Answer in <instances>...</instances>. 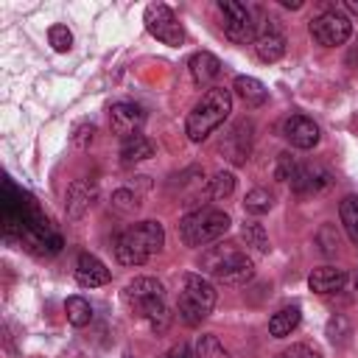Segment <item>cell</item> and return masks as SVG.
<instances>
[{"mask_svg": "<svg viewBox=\"0 0 358 358\" xmlns=\"http://www.w3.org/2000/svg\"><path fill=\"white\" fill-rule=\"evenodd\" d=\"M229 112H232V92L224 87H210L190 109L185 120V134L193 143H201L229 117Z\"/></svg>", "mask_w": 358, "mask_h": 358, "instance_id": "1", "label": "cell"}, {"mask_svg": "<svg viewBox=\"0 0 358 358\" xmlns=\"http://www.w3.org/2000/svg\"><path fill=\"white\" fill-rule=\"evenodd\" d=\"M165 243V229L159 221H140L123 229L115 238V255L123 266H143L148 257H154Z\"/></svg>", "mask_w": 358, "mask_h": 358, "instance_id": "2", "label": "cell"}, {"mask_svg": "<svg viewBox=\"0 0 358 358\" xmlns=\"http://www.w3.org/2000/svg\"><path fill=\"white\" fill-rule=\"evenodd\" d=\"M201 271L213 274L224 285H243L252 280L255 266L249 255H243L235 243H218L201 255Z\"/></svg>", "mask_w": 358, "mask_h": 358, "instance_id": "3", "label": "cell"}, {"mask_svg": "<svg viewBox=\"0 0 358 358\" xmlns=\"http://www.w3.org/2000/svg\"><path fill=\"white\" fill-rule=\"evenodd\" d=\"M229 215L224 210H215V207H199L193 213H187L182 221H179V238L187 243V246H204V243H213L218 241L227 229H229Z\"/></svg>", "mask_w": 358, "mask_h": 358, "instance_id": "4", "label": "cell"}, {"mask_svg": "<svg viewBox=\"0 0 358 358\" xmlns=\"http://www.w3.org/2000/svg\"><path fill=\"white\" fill-rule=\"evenodd\" d=\"M176 308H179V316H182L185 324H199L215 308V288H213V282L207 277H201V274H185Z\"/></svg>", "mask_w": 358, "mask_h": 358, "instance_id": "5", "label": "cell"}, {"mask_svg": "<svg viewBox=\"0 0 358 358\" xmlns=\"http://www.w3.org/2000/svg\"><path fill=\"white\" fill-rule=\"evenodd\" d=\"M218 11H221V28L224 34L238 42V45H246L257 36V22H252V11L238 3V0H221L218 3Z\"/></svg>", "mask_w": 358, "mask_h": 358, "instance_id": "6", "label": "cell"}, {"mask_svg": "<svg viewBox=\"0 0 358 358\" xmlns=\"http://www.w3.org/2000/svg\"><path fill=\"white\" fill-rule=\"evenodd\" d=\"M143 22L148 28L151 36H157L159 42L171 45V48H179L185 42V31H182V22L176 20V14L165 6V3H151L143 14Z\"/></svg>", "mask_w": 358, "mask_h": 358, "instance_id": "7", "label": "cell"}, {"mask_svg": "<svg viewBox=\"0 0 358 358\" xmlns=\"http://www.w3.org/2000/svg\"><path fill=\"white\" fill-rule=\"evenodd\" d=\"M352 34V22L347 14H341L338 8H330V11H322L319 17L310 20V36L324 45V48H336V45H344Z\"/></svg>", "mask_w": 358, "mask_h": 358, "instance_id": "8", "label": "cell"}, {"mask_svg": "<svg viewBox=\"0 0 358 358\" xmlns=\"http://www.w3.org/2000/svg\"><path fill=\"white\" fill-rule=\"evenodd\" d=\"M159 299H165V288H162V282L154 280V277H134V280L123 288V302H126L137 316H143V310L151 308V305L159 302Z\"/></svg>", "mask_w": 358, "mask_h": 358, "instance_id": "9", "label": "cell"}, {"mask_svg": "<svg viewBox=\"0 0 358 358\" xmlns=\"http://www.w3.org/2000/svg\"><path fill=\"white\" fill-rule=\"evenodd\" d=\"M255 53L266 64L282 59V53H285V36H282V31H280V25H277L274 17H263V25H260V31L255 36Z\"/></svg>", "mask_w": 358, "mask_h": 358, "instance_id": "10", "label": "cell"}, {"mask_svg": "<svg viewBox=\"0 0 358 358\" xmlns=\"http://www.w3.org/2000/svg\"><path fill=\"white\" fill-rule=\"evenodd\" d=\"M221 154L232 162V165H243L249 151H252V123L249 120H238L221 140Z\"/></svg>", "mask_w": 358, "mask_h": 358, "instance_id": "11", "label": "cell"}, {"mask_svg": "<svg viewBox=\"0 0 358 358\" xmlns=\"http://www.w3.org/2000/svg\"><path fill=\"white\" fill-rule=\"evenodd\" d=\"M143 123H145V112H143L137 103L120 101V103H115V106L109 109V126H112V131L120 134L123 140L131 137V134H140V126H143Z\"/></svg>", "mask_w": 358, "mask_h": 358, "instance_id": "12", "label": "cell"}, {"mask_svg": "<svg viewBox=\"0 0 358 358\" xmlns=\"http://www.w3.org/2000/svg\"><path fill=\"white\" fill-rule=\"evenodd\" d=\"M282 137L294 148H313L319 143V126L305 115H291L282 120Z\"/></svg>", "mask_w": 358, "mask_h": 358, "instance_id": "13", "label": "cell"}, {"mask_svg": "<svg viewBox=\"0 0 358 358\" xmlns=\"http://www.w3.org/2000/svg\"><path fill=\"white\" fill-rule=\"evenodd\" d=\"M330 185H333V176H330V171L322 168V165H299L296 173L291 176V187H294L299 196H305V193H322V190H327Z\"/></svg>", "mask_w": 358, "mask_h": 358, "instance_id": "14", "label": "cell"}, {"mask_svg": "<svg viewBox=\"0 0 358 358\" xmlns=\"http://www.w3.org/2000/svg\"><path fill=\"white\" fill-rule=\"evenodd\" d=\"M109 268L95 257V255H78V263H76V282L81 288H98V285H106L109 282Z\"/></svg>", "mask_w": 358, "mask_h": 358, "instance_id": "15", "label": "cell"}, {"mask_svg": "<svg viewBox=\"0 0 358 358\" xmlns=\"http://www.w3.org/2000/svg\"><path fill=\"white\" fill-rule=\"evenodd\" d=\"M187 67H190V76H193L196 87H210V84L221 76V62H218V56H213V53H207V50L193 53Z\"/></svg>", "mask_w": 358, "mask_h": 358, "instance_id": "16", "label": "cell"}, {"mask_svg": "<svg viewBox=\"0 0 358 358\" xmlns=\"http://www.w3.org/2000/svg\"><path fill=\"white\" fill-rule=\"evenodd\" d=\"M344 282H347V271L344 268H336V266L313 268L310 277H308V285L316 294H336V291L344 288Z\"/></svg>", "mask_w": 358, "mask_h": 358, "instance_id": "17", "label": "cell"}, {"mask_svg": "<svg viewBox=\"0 0 358 358\" xmlns=\"http://www.w3.org/2000/svg\"><path fill=\"white\" fill-rule=\"evenodd\" d=\"M92 199H95V185H90L87 179L73 182L70 190H67V215L70 218H81L90 210Z\"/></svg>", "mask_w": 358, "mask_h": 358, "instance_id": "18", "label": "cell"}, {"mask_svg": "<svg viewBox=\"0 0 358 358\" xmlns=\"http://www.w3.org/2000/svg\"><path fill=\"white\" fill-rule=\"evenodd\" d=\"M232 90L243 98V103H246V106H263V103H266V98H268L266 84H263V81H257V78H252V76H238V78H235V84H232Z\"/></svg>", "mask_w": 358, "mask_h": 358, "instance_id": "19", "label": "cell"}, {"mask_svg": "<svg viewBox=\"0 0 358 358\" xmlns=\"http://www.w3.org/2000/svg\"><path fill=\"white\" fill-rule=\"evenodd\" d=\"M148 157H154V143H151L145 134H131V137L123 140V145H120V159H123L126 165L143 162V159H148Z\"/></svg>", "mask_w": 358, "mask_h": 358, "instance_id": "20", "label": "cell"}, {"mask_svg": "<svg viewBox=\"0 0 358 358\" xmlns=\"http://www.w3.org/2000/svg\"><path fill=\"white\" fill-rule=\"evenodd\" d=\"M299 319H302V313H299L296 305L280 308V310L268 319V333H271L274 338H285V336H291V330L299 324Z\"/></svg>", "mask_w": 358, "mask_h": 358, "instance_id": "21", "label": "cell"}, {"mask_svg": "<svg viewBox=\"0 0 358 358\" xmlns=\"http://www.w3.org/2000/svg\"><path fill=\"white\" fill-rule=\"evenodd\" d=\"M338 213H341V224H344L347 238L358 249V196H344L338 204Z\"/></svg>", "mask_w": 358, "mask_h": 358, "instance_id": "22", "label": "cell"}, {"mask_svg": "<svg viewBox=\"0 0 358 358\" xmlns=\"http://www.w3.org/2000/svg\"><path fill=\"white\" fill-rule=\"evenodd\" d=\"M64 313H67V322H70L73 327H84V324H90V319H92V308H90V302H87L84 296H70V299L64 302Z\"/></svg>", "mask_w": 358, "mask_h": 358, "instance_id": "23", "label": "cell"}, {"mask_svg": "<svg viewBox=\"0 0 358 358\" xmlns=\"http://www.w3.org/2000/svg\"><path fill=\"white\" fill-rule=\"evenodd\" d=\"M243 207H246V213H252V215H263V213H268V210L274 207V196H271L266 187H255V190L246 193Z\"/></svg>", "mask_w": 358, "mask_h": 358, "instance_id": "24", "label": "cell"}, {"mask_svg": "<svg viewBox=\"0 0 358 358\" xmlns=\"http://www.w3.org/2000/svg\"><path fill=\"white\" fill-rule=\"evenodd\" d=\"M241 238L246 241V246H252L255 252H268L271 246H268V235H266V229L257 224V221H246L243 227H241Z\"/></svg>", "mask_w": 358, "mask_h": 358, "instance_id": "25", "label": "cell"}, {"mask_svg": "<svg viewBox=\"0 0 358 358\" xmlns=\"http://www.w3.org/2000/svg\"><path fill=\"white\" fill-rule=\"evenodd\" d=\"M140 319H145L154 333H165V330H168V322H171V313H168V308H165V299H159V302H154L151 308H145Z\"/></svg>", "mask_w": 358, "mask_h": 358, "instance_id": "26", "label": "cell"}, {"mask_svg": "<svg viewBox=\"0 0 358 358\" xmlns=\"http://www.w3.org/2000/svg\"><path fill=\"white\" fill-rule=\"evenodd\" d=\"M196 358H229V352L224 350V344L215 336H199L196 341Z\"/></svg>", "mask_w": 358, "mask_h": 358, "instance_id": "27", "label": "cell"}, {"mask_svg": "<svg viewBox=\"0 0 358 358\" xmlns=\"http://www.w3.org/2000/svg\"><path fill=\"white\" fill-rule=\"evenodd\" d=\"M232 190H235V176L229 171H218L210 179V196L213 199H227V196H232Z\"/></svg>", "mask_w": 358, "mask_h": 358, "instance_id": "28", "label": "cell"}, {"mask_svg": "<svg viewBox=\"0 0 358 358\" xmlns=\"http://www.w3.org/2000/svg\"><path fill=\"white\" fill-rule=\"evenodd\" d=\"M350 336H352V327H350L347 316H341V313L330 316V322H327V338H330L333 344H344Z\"/></svg>", "mask_w": 358, "mask_h": 358, "instance_id": "29", "label": "cell"}, {"mask_svg": "<svg viewBox=\"0 0 358 358\" xmlns=\"http://www.w3.org/2000/svg\"><path fill=\"white\" fill-rule=\"evenodd\" d=\"M316 243H319L322 255H336V249H338V229H336V224H322L319 232H316Z\"/></svg>", "mask_w": 358, "mask_h": 358, "instance_id": "30", "label": "cell"}, {"mask_svg": "<svg viewBox=\"0 0 358 358\" xmlns=\"http://www.w3.org/2000/svg\"><path fill=\"white\" fill-rule=\"evenodd\" d=\"M48 39H50L53 50H59V53H67V50L73 48V34H70V28H67V25H50Z\"/></svg>", "mask_w": 358, "mask_h": 358, "instance_id": "31", "label": "cell"}, {"mask_svg": "<svg viewBox=\"0 0 358 358\" xmlns=\"http://www.w3.org/2000/svg\"><path fill=\"white\" fill-rule=\"evenodd\" d=\"M137 207H140V201H137V196L131 190L120 187V190L112 193V210H117V213H134Z\"/></svg>", "mask_w": 358, "mask_h": 358, "instance_id": "32", "label": "cell"}, {"mask_svg": "<svg viewBox=\"0 0 358 358\" xmlns=\"http://www.w3.org/2000/svg\"><path fill=\"white\" fill-rule=\"evenodd\" d=\"M296 159L288 154V151H282L280 157H277V168H274V176L280 179V182H291V176L296 173Z\"/></svg>", "mask_w": 358, "mask_h": 358, "instance_id": "33", "label": "cell"}, {"mask_svg": "<svg viewBox=\"0 0 358 358\" xmlns=\"http://www.w3.org/2000/svg\"><path fill=\"white\" fill-rule=\"evenodd\" d=\"M277 358H322V352L316 347H310V344H291Z\"/></svg>", "mask_w": 358, "mask_h": 358, "instance_id": "34", "label": "cell"}, {"mask_svg": "<svg viewBox=\"0 0 358 358\" xmlns=\"http://www.w3.org/2000/svg\"><path fill=\"white\" fill-rule=\"evenodd\" d=\"M92 134H95V126H92V123H81V126H76V131H73V145L87 148V145L92 143Z\"/></svg>", "mask_w": 358, "mask_h": 358, "instance_id": "35", "label": "cell"}, {"mask_svg": "<svg viewBox=\"0 0 358 358\" xmlns=\"http://www.w3.org/2000/svg\"><path fill=\"white\" fill-rule=\"evenodd\" d=\"M162 358H193V352H190V347H187L185 341H179V344H173Z\"/></svg>", "mask_w": 358, "mask_h": 358, "instance_id": "36", "label": "cell"}, {"mask_svg": "<svg viewBox=\"0 0 358 358\" xmlns=\"http://www.w3.org/2000/svg\"><path fill=\"white\" fill-rule=\"evenodd\" d=\"M280 3H282L285 8H294V11H296V8H302V0H280Z\"/></svg>", "mask_w": 358, "mask_h": 358, "instance_id": "37", "label": "cell"}, {"mask_svg": "<svg viewBox=\"0 0 358 358\" xmlns=\"http://www.w3.org/2000/svg\"><path fill=\"white\" fill-rule=\"evenodd\" d=\"M344 8L352 11V14H358V0H344Z\"/></svg>", "mask_w": 358, "mask_h": 358, "instance_id": "38", "label": "cell"}, {"mask_svg": "<svg viewBox=\"0 0 358 358\" xmlns=\"http://www.w3.org/2000/svg\"><path fill=\"white\" fill-rule=\"evenodd\" d=\"M123 358H134V355H131V352H123Z\"/></svg>", "mask_w": 358, "mask_h": 358, "instance_id": "39", "label": "cell"}, {"mask_svg": "<svg viewBox=\"0 0 358 358\" xmlns=\"http://www.w3.org/2000/svg\"><path fill=\"white\" fill-rule=\"evenodd\" d=\"M355 288H358V277H355Z\"/></svg>", "mask_w": 358, "mask_h": 358, "instance_id": "40", "label": "cell"}]
</instances>
